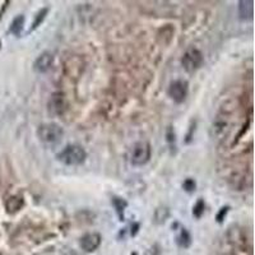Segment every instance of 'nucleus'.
Returning a JSON list of instances; mask_svg holds the SVG:
<instances>
[{"label": "nucleus", "instance_id": "obj_1", "mask_svg": "<svg viewBox=\"0 0 255 255\" xmlns=\"http://www.w3.org/2000/svg\"><path fill=\"white\" fill-rule=\"evenodd\" d=\"M56 158L65 166H79L87 158V152L78 144H68L63 151L56 154Z\"/></svg>", "mask_w": 255, "mask_h": 255}, {"label": "nucleus", "instance_id": "obj_2", "mask_svg": "<svg viewBox=\"0 0 255 255\" xmlns=\"http://www.w3.org/2000/svg\"><path fill=\"white\" fill-rule=\"evenodd\" d=\"M63 135V128L56 123H46V124L40 125V128L37 129V136L45 144H56L58 142H60Z\"/></svg>", "mask_w": 255, "mask_h": 255}, {"label": "nucleus", "instance_id": "obj_3", "mask_svg": "<svg viewBox=\"0 0 255 255\" xmlns=\"http://www.w3.org/2000/svg\"><path fill=\"white\" fill-rule=\"evenodd\" d=\"M152 156L151 144L148 142H138L133 145L130 152V163L133 166H144L145 163L149 162Z\"/></svg>", "mask_w": 255, "mask_h": 255}, {"label": "nucleus", "instance_id": "obj_4", "mask_svg": "<svg viewBox=\"0 0 255 255\" xmlns=\"http://www.w3.org/2000/svg\"><path fill=\"white\" fill-rule=\"evenodd\" d=\"M204 56L202 51L195 47H190L184 52L183 58H181V64H183L184 69L189 73H194L195 70L199 69L203 65Z\"/></svg>", "mask_w": 255, "mask_h": 255}, {"label": "nucleus", "instance_id": "obj_5", "mask_svg": "<svg viewBox=\"0 0 255 255\" xmlns=\"http://www.w3.org/2000/svg\"><path fill=\"white\" fill-rule=\"evenodd\" d=\"M189 84L186 81H175L168 87V96L174 100L176 104H183L188 97Z\"/></svg>", "mask_w": 255, "mask_h": 255}, {"label": "nucleus", "instance_id": "obj_6", "mask_svg": "<svg viewBox=\"0 0 255 255\" xmlns=\"http://www.w3.org/2000/svg\"><path fill=\"white\" fill-rule=\"evenodd\" d=\"M47 108H49V113L52 115H63L64 111L67 110V100L64 93L56 92L51 95Z\"/></svg>", "mask_w": 255, "mask_h": 255}, {"label": "nucleus", "instance_id": "obj_7", "mask_svg": "<svg viewBox=\"0 0 255 255\" xmlns=\"http://www.w3.org/2000/svg\"><path fill=\"white\" fill-rule=\"evenodd\" d=\"M101 235L97 234V232H92V234H87L81 239V247L84 252L92 253L96 249H99V247L101 245Z\"/></svg>", "mask_w": 255, "mask_h": 255}, {"label": "nucleus", "instance_id": "obj_8", "mask_svg": "<svg viewBox=\"0 0 255 255\" xmlns=\"http://www.w3.org/2000/svg\"><path fill=\"white\" fill-rule=\"evenodd\" d=\"M52 63H54V55L51 52L45 51L36 59L33 68L37 73H46L52 67Z\"/></svg>", "mask_w": 255, "mask_h": 255}, {"label": "nucleus", "instance_id": "obj_9", "mask_svg": "<svg viewBox=\"0 0 255 255\" xmlns=\"http://www.w3.org/2000/svg\"><path fill=\"white\" fill-rule=\"evenodd\" d=\"M254 1L253 0H247V1H240L239 3V14L241 19H252L254 14Z\"/></svg>", "mask_w": 255, "mask_h": 255}, {"label": "nucleus", "instance_id": "obj_10", "mask_svg": "<svg viewBox=\"0 0 255 255\" xmlns=\"http://www.w3.org/2000/svg\"><path fill=\"white\" fill-rule=\"evenodd\" d=\"M113 204L114 207H115L116 209V213H118V216H119L120 221H124V212H125V208L128 207V203L125 202L124 199H122V198H113Z\"/></svg>", "mask_w": 255, "mask_h": 255}, {"label": "nucleus", "instance_id": "obj_11", "mask_svg": "<svg viewBox=\"0 0 255 255\" xmlns=\"http://www.w3.org/2000/svg\"><path fill=\"white\" fill-rule=\"evenodd\" d=\"M23 24H24V17L23 15H18L17 18H14V19H13L9 31L12 32L13 35L18 36L20 33V31H22V28H23Z\"/></svg>", "mask_w": 255, "mask_h": 255}, {"label": "nucleus", "instance_id": "obj_12", "mask_svg": "<svg viewBox=\"0 0 255 255\" xmlns=\"http://www.w3.org/2000/svg\"><path fill=\"white\" fill-rule=\"evenodd\" d=\"M23 204V200L19 197H12L9 198V200L6 202V209H8L9 213H13V212H17L18 209H20Z\"/></svg>", "mask_w": 255, "mask_h": 255}, {"label": "nucleus", "instance_id": "obj_13", "mask_svg": "<svg viewBox=\"0 0 255 255\" xmlns=\"http://www.w3.org/2000/svg\"><path fill=\"white\" fill-rule=\"evenodd\" d=\"M177 243H179L180 247L183 248H188L191 243L190 235H189V232L186 231L185 229H181V232H180V236L177 238Z\"/></svg>", "mask_w": 255, "mask_h": 255}, {"label": "nucleus", "instance_id": "obj_14", "mask_svg": "<svg viewBox=\"0 0 255 255\" xmlns=\"http://www.w3.org/2000/svg\"><path fill=\"white\" fill-rule=\"evenodd\" d=\"M204 209H206V204H204V200L199 199L197 203H195L194 208H193V215H194V217H197V218L202 217V215L204 213Z\"/></svg>", "mask_w": 255, "mask_h": 255}, {"label": "nucleus", "instance_id": "obj_15", "mask_svg": "<svg viewBox=\"0 0 255 255\" xmlns=\"http://www.w3.org/2000/svg\"><path fill=\"white\" fill-rule=\"evenodd\" d=\"M46 14H47V9L46 8H44L42 9V10H41V12H38V14L36 15V19H35V22H33V24H32V31H33V29H36L37 28L38 26H40L41 23H42V20L45 19V17H46Z\"/></svg>", "mask_w": 255, "mask_h": 255}, {"label": "nucleus", "instance_id": "obj_16", "mask_svg": "<svg viewBox=\"0 0 255 255\" xmlns=\"http://www.w3.org/2000/svg\"><path fill=\"white\" fill-rule=\"evenodd\" d=\"M184 189H185L186 191H189V193H190V191H194L195 190V181L193 179H186L185 181H184Z\"/></svg>", "mask_w": 255, "mask_h": 255}, {"label": "nucleus", "instance_id": "obj_17", "mask_svg": "<svg viewBox=\"0 0 255 255\" xmlns=\"http://www.w3.org/2000/svg\"><path fill=\"white\" fill-rule=\"evenodd\" d=\"M227 212H229V207H223V208H221L220 213L217 215V221L218 222H222L223 220H225V217H226Z\"/></svg>", "mask_w": 255, "mask_h": 255}]
</instances>
